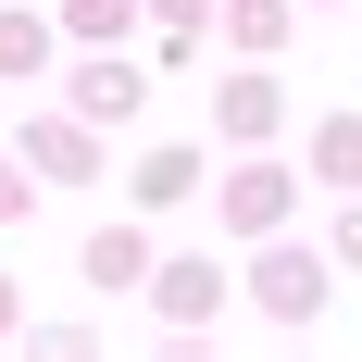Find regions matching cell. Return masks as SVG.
I'll return each instance as SVG.
<instances>
[{
  "mask_svg": "<svg viewBox=\"0 0 362 362\" xmlns=\"http://www.w3.org/2000/svg\"><path fill=\"white\" fill-rule=\"evenodd\" d=\"M250 300L275 313V325H313V313H325V262H313V250H262Z\"/></svg>",
  "mask_w": 362,
  "mask_h": 362,
  "instance_id": "6da1fadb",
  "label": "cell"
},
{
  "mask_svg": "<svg viewBox=\"0 0 362 362\" xmlns=\"http://www.w3.org/2000/svg\"><path fill=\"white\" fill-rule=\"evenodd\" d=\"M225 225H238V238H275V225H288V175H275V163H238V175H225Z\"/></svg>",
  "mask_w": 362,
  "mask_h": 362,
  "instance_id": "7a4b0ae2",
  "label": "cell"
},
{
  "mask_svg": "<svg viewBox=\"0 0 362 362\" xmlns=\"http://www.w3.org/2000/svg\"><path fill=\"white\" fill-rule=\"evenodd\" d=\"M138 100H150V88H138V63H75V112H88V125H125Z\"/></svg>",
  "mask_w": 362,
  "mask_h": 362,
  "instance_id": "3957f363",
  "label": "cell"
},
{
  "mask_svg": "<svg viewBox=\"0 0 362 362\" xmlns=\"http://www.w3.org/2000/svg\"><path fill=\"white\" fill-rule=\"evenodd\" d=\"M100 150H88V112L75 125H25V175H88Z\"/></svg>",
  "mask_w": 362,
  "mask_h": 362,
  "instance_id": "277c9868",
  "label": "cell"
},
{
  "mask_svg": "<svg viewBox=\"0 0 362 362\" xmlns=\"http://www.w3.org/2000/svg\"><path fill=\"white\" fill-rule=\"evenodd\" d=\"M150 275V238L138 225H100V238H88V288H138Z\"/></svg>",
  "mask_w": 362,
  "mask_h": 362,
  "instance_id": "5b68a950",
  "label": "cell"
},
{
  "mask_svg": "<svg viewBox=\"0 0 362 362\" xmlns=\"http://www.w3.org/2000/svg\"><path fill=\"white\" fill-rule=\"evenodd\" d=\"M163 313H175V325H213L225 313V262H175V275H163Z\"/></svg>",
  "mask_w": 362,
  "mask_h": 362,
  "instance_id": "8992f818",
  "label": "cell"
},
{
  "mask_svg": "<svg viewBox=\"0 0 362 362\" xmlns=\"http://www.w3.org/2000/svg\"><path fill=\"white\" fill-rule=\"evenodd\" d=\"M225 138H275V75H238L225 88Z\"/></svg>",
  "mask_w": 362,
  "mask_h": 362,
  "instance_id": "52a82bcc",
  "label": "cell"
},
{
  "mask_svg": "<svg viewBox=\"0 0 362 362\" xmlns=\"http://www.w3.org/2000/svg\"><path fill=\"white\" fill-rule=\"evenodd\" d=\"M187 187H200V150H150L138 163V200H187Z\"/></svg>",
  "mask_w": 362,
  "mask_h": 362,
  "instance_id": "ba28073f",
  "label": "cell"
},
{
  "mask_svg": "<svg viewBox=\"0 0 362 362\" xmlns=\"http://www.w3.org/2000/svg\"><path fill=\"white\" fill-rule=\"evenodd\" d=\"M50 63V25H37V13H0V75H37Z\"/></svg>",
  "mask_w": 362,
  "mask_h": 362,
  "instance_id": "9c48e42d",
  "label": "cell"
},
{
  "mask_svg": "<svg viewBox=\"0 0 362 362\" xmlns=\"http://www.w3.org/2000/svg\"><path fill=\"white\" fill-rule=\"evenodd\" d=\"M313 163H325L337 187H362V125H350V112H325V138H313Z\"/></svg>",
  "mask_w": 362,
  "mask_h": 362,
  "instance_id": "30bf717a",
  "label": "cell"
},
{
  "mask_svg": "<svg viewBox=\"0 0 362 362\" xmlns=\"http://www.w3.org/2000/svg\"><path fill=\"white\" fill-rule=\"evenodd\" d=\"M238 37H250V50H275V37H288V0H238Z\"/></svg>",
  "mask_w": 362,
  "mask_h": 362,
  "instance_id": "8fae6325",
  "label": "cell"
},
{
  "mask_svg": "<svg viewBox=\"0 0 362 362\" xmlns=\"http://www.w3.org/2000/svg\"><path fill=\"white\" fill-rule=\"evenodd\" d=\"M125 13H138V0H75L63 25H75V37H125Z\"/></svg>",
  "mask_w": 362,
  "mask_h": 362,
  "instance_id": "7c38bea8",
  "label": "cell"
},
{
  "mask_svg": "<svg viewBox=\"0 0 362 362\" xmlns=\"http://www.w3.org/2000/svg\"><path fill=\"white\" fill-rule=\"evenodd\" d=\"M0 225H25V163H0Z\"/></svg>",
  "mask_w": 362,
  "mask_h": 362,
  "instance_id": "4fadbf2b",
  "label": "cell"
},
{
  "mask_svg": "<svg viewBox=\"0 0 362 362\" xmlns=\"http://www.w3.org/2000/svg\"><path fill=\"white\" fill-rule=\"evenodd\" d=\"M337 262H362V200H350V213H337Z\"/></svg>",
  "mask_w": 362,
  "mask_h": 362,
  "instance_id": "5bb4252c",
  "label": "cell"
},
{
  "mask_svg": "<svg viewBox=\"0 0 362 362\" xmlns=\"http://www.w3.org/2000/svg\"><path fill=\"white\" fill-rule=\"evenodd\" d=\"M13 325H25V288H13V275H0V337H13Z\"/></svg>",
  "mask_w": 362,
  "mask_h": 362,
  "instance_id": "9a60e30c",
  "label": "cell"
},
{
  "mask_svg": "<svg viewBox=\"0 0 362 362\" xmlns=\"http://www.w3.org/2000/svg\"><path fill=\"white\" fill-rule=\"evenodd\" d=\"M150 13H163V25H200V0H150Z\"/></svg>",
  "mask_w": 362,
  "mask_h": 362,
  "instance_id": "2e32d148",
  "label": "cell"
}]
</instances>
